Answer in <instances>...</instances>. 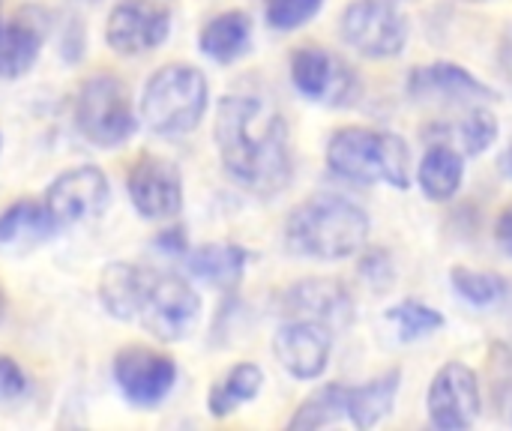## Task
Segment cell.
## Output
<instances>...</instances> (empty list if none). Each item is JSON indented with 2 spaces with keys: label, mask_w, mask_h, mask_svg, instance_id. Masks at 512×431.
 Segmentation results:
<instances>
[{
  "label": "cell",
  "mask_w": 512,
  "mask_h": 431,
  "mask_svg": "<svg viewBox=\"0 0 512 431\" xmlns=\"http://www.w3.org/2000/svg\"><path fill=\"white\" fill-rule=\"evenodd\" d=\"M216 144L234 183L255 195H279L291 183L285 117L258 96H225L216 111Z\"/></svg>",
  "instance_id": "6da1fadb"
},
{
  "label": "cell",
  "mask_w": 512,
  "mask_h": 431,
  "mask_svg": "<svg viewBox=\"0 0 512 431\" xmlns=\"http://www.w3.org/2000/svg\"><path fill=\"white\" fill-rule=\"evenodd\" d=\"M102 306L120 321H138L159 342H180L192 333L201 300L177 276L111 264L99 285Z\"/></svg>",
  "instance_id": "7a4b0ae2"
},
{
  "label": "cell",
  "mask_w": 512,
  "mask_h": 431,
  "mask_svg": "<svg viewBox=\"0 0 512 431\" xmlns=\"http://www.w3.org/2000/svg\"><path fill=\"white\" fill-rule=\"evenodd\" d=\"M372 222L363 207L339 195H318L291 210L285 222L288 249L318 261L357 255L369 240Z\"/></svg>",
  "instance_id": "3957f363"
},
{
  "label": "cell",
  "mask_w": 512,
  "mask_h": 431,
  "mask_svg": "<svg viewBox=\"0 0 512 431\" xmlns=\"http://www.w3.org/2000/svg\"><path fill=\"white\" fill-rule=\"evenodd\" d=\"M327 165L336 177L357 186L387 183L399 192L411 186V150L396 132L345 126L327 144Z\"/></svg>",
  "instance_id": "277c9868"
},
{
  "label": "cell",
  "mask_w": 512,
  "mask_h": 431,
  "mask_svg": "<svg viewBox=\"0 0 512 431\" xmlns=\"http://www.w3.org/2000/svg\"><path fill=\"white\" fill-rule=\"evenodd\" d=\"M207 111V81L195 66H165L144 90L141 117L159 135H183L198 126Z\"/></svg>",
  "instance_id": "5b68a950"
},
{
  "label": "cell",
  "mask_w": 512,
  "mask_h": 431,
  "mask_svg": "<svg viewBox=\"0 0 512 431\" xmlns=\"http://www.w3.org/2000/svg\"><path fill=\"white\" fill-rule=\"evenodd\" d=\"M339 33L348 48L369 60L399 57L408 45V15L393 0H354L342 9Z\"/></svg>",
  "instance_id": "8992f818"
},
{
  "label": "cell",
  "mask_w": 512,
  "mask_h": 431,
  "mask_svg": "<svg viewBox=\"0 0 512 431\" xmlns=\"http://www.w3.org/2000/svg\"><path fill=\"white\" fill-rule=\"evenodd\" d=\"M75 120L78 129L99 147H117L123 144L132 129H135V117H132V105H129V93L126 87L111 78V75H96L90 78L75 99Z\"/></svg>",
  "instance_id": "52a82bcc"
},
{
  "label": "cell",
  "mask_w": 512,
  "mask_h": 431,
  "mask_svg": "<svg viewBox=\"0 0 512 431\" xmlns=\"http://www.w3.org/2000/svg\"><path fill=\"white\" fill-rule=\"evenodd\" d=\"M480 378L465 363H447L435 372L426 393V414L438 431H465L480 420Z\"/></svg>",
  "instance_id": "ba28073f"
},
{
  "label": "cell",
  "mask_w": 512,
  "mask_h": 431,
  "mask_svg": "<svg viewBox=\"0 0 512 431\" xmlns=\"http://www.w3.org/2000/svg\"><path fill=\"white\" fill-rule=\"evenodd\" d=\"M291 81L309 102L348 105L357 96L354 69L318 45H303L291 54Z\"/></svg>",
  "instance_id": "9c48e42d"
},
{
  "label": "cell",
  "mask_w": 512,
  "mask_h": 431,
  "mask_svg": "<svg viewBox=\"0 0 512 431\" xmlns=\"http://www.w3.org/2000/svg\"><path fill=\"white\" fill-rule=\"evenodd\" d=\"M408 93L417 102H447V105H468V108L498 99V93L486 81H480L474 72L450 60H435L411 69Z\"/></svg>",
  "instance_id": "30bf717a"
},
{
  "label": "cell",
  "mask_w": 512,
  "mask_h": 431,
  "mask_svg": "<svg viewBox=\"0 0 512 431\" xmlns=\"http://www.w3.org/2000/svg\"><path fill=\"white\" fill-rule=\"evenodd\" d=\"M330 351H333V330L309 318H294L273 339L276 360L297 381L321 378L330 363Z\"/></svg>",
  "instance_id": "8fae6325"
},
{
  "label": "cell",
  "mask_w": 512,
  "mask_h": 431,
  "mask_svg": "<svg viewBox=\"0 0 512 431\" xmlns=\"http://www.w3.org/2000/svg\"><path fill=\"white\" fill-rule=\"evenodd\" d=\"M174 378V363L150 348H126L114 357V381L123 390V396L138 408L159 405L171 393Z\"/></svg>",
  "instance_id": "7c38bea8"
},
{
  "label": "cell",
  "mask_w": 512,
  "mask_h": 431,
  "mask_svg": "<svg viewBox=\"0 0 512 431\" xmlns=\"http://www.w3.org/2000/svg\"><path fill=\"white\" fill-rule=\"evenodd\" d=\"M108 204V180L99 168L81 165L60 174L45 195V207L57 225H75L99 216Z\"/></svg>",
  "instance_id": "4fadbf2b"
},
{
  "label": "cell",
  "mask_w": 512,
  "mask_h": 431,
  "mask_svg": "<svg viewBox=\"0 0 512 431\" xmlns=\"http://www.w3.org/2000/svg\"><path fill=\"white\" fill-rule=\"evenodd\" d=\"M129 198L147 219H171L183 207L180 171L162 156H141L129 171Z\"/></svg>",
  "instance_id": "5bb4252c"
},
{
  "label": "cell",
  "mask_w": 512,
  "mask_h": 431,
  "mask_svg": "<svg viewBox=\"0 0 512 431\" xmlns=\"http://www.w3.org/2000/svg\"><path fill=\"white\" fill-rule=\"evenodd\" d=\"M171 18L165 9L150 3H120L105 27V39L120 54H141L165 42Z\"/></svg>",
  "instance_id": "9a60e30c"
},
{
  "label": "cell",
  "mask_w": 512,
  "mask_h": 431,
  "mask_svg": "<svg viewBox=\"0 0 512 431\" xmlns=\"http://www.w3.org/2000/svg\"><path fill=\"white\" fill-rule=\"evenodd\" d=\"M45 36H48V15L39 12L36 6L18 9L12 18L0 15V78H15L27 72Z\"/></svg>",
  "instance_id": "2e32d148"
},
{
  "label": "cell",
  "mask_w": 512,
  "mask_h": 431,
  "mask_svg": "<svg viewBox=\"0 0 512 431\" xmlns=\"http://www.w3.org/2000/svg\"><path fill=\"white\" fill-rule=\"evenodd\" d=\"M285 309L297 318L321 321L330 330H342L354 318V300L336 279H303L291 285Z\"/></svg>",
  "instance_id": "e0dca14e"
},
{
  "label": "cell",
  "mask_w": 512,
  "mask_h": 431,
  "mask_svg": "<svg viewBox=\"0 0 512 431\" xmlns=\"http://www.w3.org/2000/svg\"><path fill=\"white\" fill-rule=\"evenodd\" d=\"M465 180V153L447 141H435L417 168V186L420 192L435 201V204H447L459 195Z\"/></svg>",
  "instance_id": "ac0fdd59"
},
{
  "label": "cell",
  "mask_w": 512,
  "mask_h": 431,
  "mask_svg": "<svg viewBox=\"0 0 512 431\" xmlns=\"http://www.w3.org/2000/svg\"><path fill=\"white\" fill-rule=\"evenodd\" d=\"M402 384V369H390L369 384L348 387V423L354 429H375L393 414Z\"/></svg>",
  "instance_id": "d6986e66"
},
{
  "label": "cell",
  "mask_w": 512,
  "mask_h": 431,
  "mask_svg": "<svg viewBox=\"0 0 512 431\" xmlns=\"http://www.w3.org/2000/svg\"><path fill=\"white\" fill-rule=\"evenodd\" d=\"M249 42H252V21L240 9L210 18L207 27L201 30V51L219 63L237 60L249 48Z\"/></svg>",
  "instance_id": "ffe728a7"
},
{
  "label": "cell",
  "mask_w": 512,
  "mask_h": 431,
  "mask_svg": "<svg viewBox=\"0 0 512 431\" xmlns=\"http://www.w3.org/2000/svg\"><path fill=\"white\" fill-rule=\"evenodd\" d=\"M264 387V372L255 363H240L234 366L213 390H210V414L213 417H228L240 405L252 402Z\"/></svg>",
  "instance_id": "44dd1931"
},
{
  "label": "cell",
  "mask_w": 512,
  "mask_h": 431,
  "mask_svg": "<svg viewBox=\"0 0 512 431\" xmlns=\"http://www.w3.org/2000/svg\"><path fill=\"white\" fill-rule=\"evenodd\" d=\"M189 267H192V273H195V276H201V279H204V282H210V285L234 288V285L243 279L246 252H243L240 246H228V243L204 246V249L192 252Z\"/></svg>",
  "instance_id": "7402d4cb"
},
{
  "label": "cell",
  "mask_w": 512,
  "mask_h": 431,
  "mask_svg": "<svg viewBox=\"0 0 512 431\" xmlns=\"http://www.w3.org/2000/svg\"><path fill=\"white\" fill-rule=\"evenodd\" d=\"M348 420V387L345 384H327L315 390L291 417V429H324L333 423Z\"/></svg>",
  "instance_id": "603a6c76"
},
{
  "label": "cell",
  "mask_w": 512,
  "mask_h": 431,
  "mask_svg": "<svg viewBox=\"0 0 512 431\" xmlns=\"http://www.w3.org/2000/svg\"><path fill=\"white\" fill-rule=\"evenodd\" d=\"M54 225L57 222L51 219L48 207L21 201L0 216V243H39L51 237Z\"/></svg>",
  "instance_id": "cb8c5ba5"
},
{
  "label": "cell",
  "mask_w": 512,
  "mask_h": 431,
  "mask_svg": "<svg viewBox=\"0 0 512 431\" xmlns=\"http://www.w3.org/2000/svg\"><path fill=\"white\" fill-rule=\"evenodd\" d=\"M450 285L465 303H471L477 309L498 306L510 291L504 276L489 273V270H471V267H453L450 270Z\"/></svg>",
  "instance_id": "d4e9b609"
},
{
  "label": "cell",
  "mask_w": 512,
  "mask_h": 431,
  "mask_svg": "<svg viewBox=\"0 0 512 431\" xmlns=\"http://www.w3.org/2000/svg\"><path fill=\"white\" fill-rule=\"evenodd\" d=\"M453 135H456V144L465 156H483L501 135V123L498 117L483 108V105H474L468 108V114L453 126Z\"/></svg>",
  "instance_id": "484cf974"
},
{
  "label": "cell",
  "mask_w": 512,
  "mask_h": 431,
  "mask_svg": "<svg viewBox=\"0 0 512 431\" xmlns=\"http://www.w3.org/2000/svg\"><path fill=\"white\" fill-rule=\"evenodd\" d=\"M387 321L396 324L402 342H417V339H426V336L444 330V315L420 300H402V303L390 306Z\"/></svg>",
  "instance_id": "4316f807"
},
{
  "label": "cell",
  "mask_w": 512,
  "mask_h": 431,
  "mask_svg": "<svg viewBox=\"0 0 512 431\" xmlns=\"http://www.w3.org/2000/svg\"><path fill=\"white\" fill-rule=\"evenodd\" d=\"M324 0H267V24L273 30H297L321 12Z\"/></svg>",
  "instance_id": "83f0119b"
},
{
  "label": "cell",
  "mask_w": 512,
  "mask_h": 431,
  "mask_svg": "<svg viewBox=\"0 0 512 431\" xmlns=\"http://www.w3.org/2000/svg\"><path fill=\"white\" fill-rule=\"evenodd\" d=\"M360 279L375 288V291H387L393 282H396V264L390 258V252L384 249H369L363 258H360Z\"/></svg>",
  "instance_id": "f1b7e54d"
},
{
  "label": "cell",
  "mask_w": 512,
  "mask_h": 431,
  "mask_svg": "<svg viewBox=\"0 0 512 431\" xmlns=\"http://www.w3.org/2000/svg\"><path fill=\"white\" fill-rule=\"evenodd\" d=\"M24 390H27L24 372H21L9 357H3V354H0V402L15 399V396H21Z\"/></svg>",
  "instance_id": "f546056e"
},
{
  "label": "cell",
  "mask_w": 512,
  "mask_h": 431,
  "mask_svg": "<svg viewBox=\"0 0 512 431\" xmlns=\"http://www.w3.org/2000/svg\"><path fill=\"white\" fill-rule=\"evenodd\" d=\"M495 243L501 246L504 255H510L512 258V204L498 213V222H495Z\"/></svg>",
  "instance_id": "4dcf8cb0"
},
{
  "label": "cell",
  "mask_w": 512,
  "mask_h": 431,
  "mask_svg": "<svg viewBox=\"0 0 512 431\" xmlns=\"http://www.w3.org/2000/svg\"><path fill=\"white\" fill-rule=\"evenodd\" d=\"M498 57H501V69H504V75L510 78V84H512V21L507 24L504 36H501V51H498Z\"/></svg>",
  "instance_id": "1f68e13d"
},
{
  "label": "cell",
  "mask_w": 512,
  "mask_h": 431,
  "mask_svg": "<svg viewBox=\"0 0 512 431\" xmlns=\"http://www.w3.org/2000/svg\"><path fill=\"white\" fill-rule=\"evenodd\" d=\"M504 165H507V171H510V177H512V147H510V153H507V159H504Z\"/></svg>",
  "instance_id": "d6a6232c"
},
{
  "label": "cell",
  "mask_w": 512,
  "mask_h": 431,
  "mask_svg": "<svg viewBox=\"0 0 512 431\" xmlns=\"http://www.w3.org/2000/svg\"><path fill=\"white\" fill-rule=\"evenodd\" d=\"M465 3H492V0H465Z\"/></svg>",
  "instance_id": "836d02e7"
},
{
  "label": "cell",
  "mask_w": 512,
  "mask_h": 431,
  "mask_svg": "<svg viewBox=\"0 0 512 431\" xmlns=\"http://www.w3.org/2000/svg\"><path fill=\"white\" fill-rule=\"evenodd\" d=\"M0 312H3V291H0Z\"/></svg>",
  "instance_id": "e575fe53"
}]
</instances>
